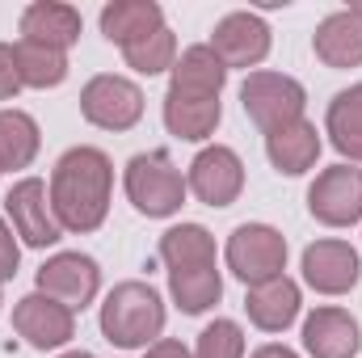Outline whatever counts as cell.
Segmentation results:
<instances>
[{
    "label": "cell",
    "mask_w": 362,
    "mask_h": 358,
    "mask_svg": "<svg viewBox=\"0 0 362 358\" xmlns=\"http://www.w3.org/2000/svg\"><path fill=\"white\" fill-rule=\"evenodd\" d=\"M219 118H223L219 97H181V93H165V127H169V135H177V139L198 144V139L215 135Z\"/></svg>",
    "instance_id": "cell-21"
},
{
    "label": "cell",
    "mask_w": 362,
    "mask_h": 358,
    "mask_svg": "<svg viewBox=\"0 0 362 358\" xmlns=\"http://www.w3.org/2000/svg\"><path fill=\"white\" fill-rule=\"evenodd\" d=\"M169 291L177 299V308L185 316H198L206 308L219 304L223 295V278L215 266H198V270H169Z\"/></svg>",
    "instance_id": "cell-25"
},
{
    "label": "cell",
    "mask_w": 362,
    "mask_h": 358,
    "mask_svg": "<svg viewBox=\"0 0 362 358\" xmlns=\"http://www.w3.org/2000/svg\"><path fill=\"white\" fill-rule=\"evenodd\" d=\"M211 51L223 68H257L270 55V25L257 13H228L211 34Z\"/></svg>",
    "instance_id": "cell-13"
},
{
    "label": "cell",
    "mask_w": 362,
    "mask_h": 358,
    "mask_svg": "<svg viewBox=\"0 0 362 358\" xmlns=\"http://www.w3.org/2000/svg\"><path fill=\"white\" fill-rule=\"evenodd\" d=\"M0 304H4V299H0Z\"/></svg>",
    "instance_id": "cell-34"
},
{
    "label": "cell",
    "mask_w": 362,
    "mask_h": 358,
    "mask_svg": "<svg viewBox=\"0 0 362 358\" xmlns=\"http://www.w3.org/2000/svg\"><path fill=\"white\" fill-rule=\"evenodd\" d=\"M13 329L34 346V350H59L76 337V312H68L59 299L34 291L25 299H17L13 308Z\"/></svg>",
    "instance_id": "cell-10"
},
{
    "label": "cell",
    "mask_w": 362,
    "mask_h": 358,
    "mask_svg": "<svg viewBox=\"0 0 362 358\" xmlns=\"http://www.w3.org/2000/svg\"><path fill=\"white\" fill-rule=\"evenodd\" d=\"M308 211L325 228H350L362 219V169L333 165L308 190Z\"/></svg>",
    "instance_id": "cell-8"
},
{
    "label": "cell",
    "mask_w": 362,
    "mask_h": 358,
    "mask_svg": "<svg viewBox=\"0 0 362 358\" xmlns=\"http://www.w3.org/2000/svg\"><path fill=\"white\" fill-rule=\"evenodd\" d=\"M325 127H329V139L341 156L362 161V85H350L329 101Z\"/></svg>",
    "instance_id": "cell-24"
},
{
    "label": "cell",
    "mask_w": 362,
    "mask_h": 358,
    "mask_svg": "<svg viewBox=\"0 0 362 358\" xmlns=\"http://www.w3.org/2000/svg\"><path fill=\"white\" fill-rule=\"evenodd\" d=\"M358 346L362 329L346 308H316L303 321V350L312 358H354Z\"/></svg>",
    "instance_id": "cell-15"
},
{
    "label": "cell",
    "mask_w": 362,
    "mask_h": 358,
    "mask_svg": "<svg viewBox=\"0 0 362 358\" xmlns=\"http://www.w3.org/2000/svg\"><path fill=\"white\" fill-rule=\"evenodd\" d=\"M81 114L101 131H131L144 118V89L127 76H93L81 89Z\"/></svg>",
    "instance_id": "cell-6"
},
{
    "label": "cell",
    "mask_w": 362,
    "mask_h": 358,
    "mask_svg": "<svg viewBox=\"0 0 362 358\" xmlns=\"http://www.w3.org/2000/svg\"><path fill=\"white\" fill-rule=\"evenodd\" d=\"M17 262H21V249H17V236L13 228L0 219V282H8L17 274Z\"/></svg>",
    "instance_id": "cell-30"
},
{
    "label": "cell",
    "mask_w": 362,
    "mask_h": 358,
    "mask_svg": "<svg viewBox=\"0 0 362 358\" xmlns=\"http://www.w3.org/2000/svg\"><path fill=\"white\" fill-rule=\"evenodd\" d=\"M4 211H8V219H13V232H17L25 245H34V249L55 245L59 232H64L59 219H55V211H51V190H47V181H38V178L17 181V185L4 194Z\"/></svg>",
    "instance_id": "cell-9"
},
{
    "label": "cell",
    "mask_w": 362,
    "mask_h": 358,
    "mask_svg": "<svg viewBox=\"0 0 362 358\" xmlns=\"http://www.w3.org/2000/svg\"><path fill=\"white\" fill-rule=\"evenodd\" d=\"M362 278V262L346 241H316L303 249V282L320 295H346Z\"/></svg>",
    "instance_id": "cell-12"
},
{
    "label": "cell",
    "mask_w": 362,
    "mask_h": 358,
    "mask_svg": "<svg viewBox=\"0 0 362 358\" xmlns=\"http://www.w3.org/2000/svg\"><path fill=\"white\" fill-rule=\"evenodd\" d=\"M21 89H25V85H21V68H17V47L0 42V101L17 97Z\"/></svg>",
    "instance_id": "cell-29"
},
{
    "label": "cell",
    "mask_w": 362,
    "mask_h": 358,
    "mask_svg": "<svg viewBox=\"0 0 362 358\" xmlns=\"http://www.w3.org/2000/svg\"><path fill=\"white\" fill-rule=\"evenodd\" d=\"M122 59H127V68H135L139 76L173 72V64H177V38H173V30L165 25V30H156V34H148V38L122 47Z\"/></svg>",
    "instance_id": "cell-27"
},
{
    "label": "cell",
    "mask_w": 362,
    "mask_h": 358,
    "mask_svg": "<svg viewBox=\"0 0 362 358\" xmlns=\"http://www.w3.org/2000/svg\"><path fill=\"white\" fill-rule=\"evenodd\" d=\"M156 30H165V8L156 0H114L101 8V34L118 47H131Z\"/></svg>",
    "instance_id": "cell-20"
},
{
    "label": "cell",
    "mask_w": 362,
    "mask_h": 358,
    "mask_svg": "<svg viewBox=\"0 0 362 358\" xmlns=\"http://www.w3.org/2000/svg\"><path fill=\"white\" fill-rule=\"evenodd\" d=\"M312 51L325 68H358L362 64V8H337L329 13L316 34H312Z\"/></svg>",
    "instance_id": "cell-14"
},
{
    "label": "cell",
    "mask_w": 362,
    "mask_h": 358,
    "mask_svg": "<svg viewBox=\"0 0 362 358\" xmlns=\"http://www.w3.org/2000/svg\"><path fill=\"white\" fill-rule=\"evenodd\" d=\"M42 148L38 122L25 110H0V173L8 169H30Z\"/></svg>",
    "instance_id": "cell-22"
},
{
    "label": "cell",
    "mask_w": 362,
    "mask_h": 358,
    "mask_svg": "<svg viewBox=\"0 0 362 358\" xmlns=\"http://www.w3.org/2000/svg\"><path fill=\"white\" fill-rule=\"evenodd\" d=\"M266 156H270L274 169L286 173V178L308 173V169L316 165V156H320V131H316V122L295 118V122L270 131V135H266Z\"/></svg>",
    "instance_id": "cell-17"
},
{
    "label": "cell",
    "mask_w": 362,
    "mask_h": 358,
    "mask_svg": "<svg viewBox=\"0 0 362 358\" xmlns=\"http://www.w3.org/2000/svg\"><path fill=\"white\" fill-rule=\"evenodd\" d=\"M223 258L245 287H262L270 278H282V270H286V236L270 224H240L228 236Z\"/></svg>",
    "instance_id": "cell-4"
},
{
    "label": "cell",
    "mask_w": 362,
    "mask_h": 358,
    "mask_svg": "<svg viewBox=\"0 0 362 358\" xmlns=\"http://www.w3.org/2000/svg\"><path fill=\"white\" fill-rule=\"evenodd\" d=\"M114 165L101 148H68L51 173V211L68 232H97L110 211Z\"/></svg>",
    "instance_id": "cell-1"
},
{
    "label": "cell",
    "mask_w": 362,
    "mask_h": 358,
    "mask_svg": "<svg viewBox=\"0 0 362 358\" xmlns=\"http://www.w3.org/2000/svg\"><path fill=\"white\" fill-rule=\"evenodd\" d=\"M59 358H93L89 350H68V354H59Z\"/></svg>",
    "instance_id": "cell-33"
},
{
    "label": "cell",
    "mask_w": 362,
    "mask_h": 358,
    "mask_svg": "<svg viewBox=\"0 0 362 358\" xmlns=\"http://www.w3.org/2000/svg\"><path fill=\"white\" fill-rule=\"evenodd\" d=\"M240 105L245 114L270 135L278 127L303 118V105H308V93L295 76H282V72H249L245 85H240Z\"/></svg>",
    "instance_id": "cell-5"
},
{
    "label": "cell",
    "mask_w": 362,
    "mask_h": 358,
    "mask_svg": "<svg viewBox=\"0 0 362 358\" xmlns=\"http://www.w3.org/2000/svg\"><path fill=\"white\" fill-rule=\"evenodd\" d=\"M160 262L169 270L215 266V236L202 224H177L160 236Z\"/></svg>",
    "instance_id": "cell-23"
},
{
    "label": "cell",
    "mask_w": 362,
    "mask_h": 358,
    "mask_svg": "<svg viewBox=\"0 0 362 358\" xmlns=\"http://www.w3.org/2000/svg\"><path fill=\"white\" fill-rule=\"evenodd\" d=\"M21 38L68 55V47L81 38V13L72 4H59V0H34L21 13Z\"/></svg>",
    "instance_id": "cell-16"
},
{
    "label": "cell",
    "mask_w": 362,
    "mask_h": 358,
    "mask_svg": "<svg viewBox=\"0 0 362 358\" xmlns=\"http://www.w3.org/2000/svg\"><path fill=\"white\" fill-rule=\"evenodd\" d=\"M122 185H127V198L135 202V211L148 215V219H169L185 202V178H181V169L173 165V156L165 148L131 156Z\"/></svg>",
    "instance_id": "cell-3"
},
{
    "label": "cell",
    "mask_w": 362,
    "mask_h": 358,
    "mask_svg": "<svg viewBox=\"0 0 362 358\" xmlns=\"http://www.w3.org/2000/svg\"><path fill=\"white\" fill-rule=\"evenodd\" d=\"M253 358H299L291 346H278V342H270V346H262V350H253Z\"/></svg>",
    "instance_id": "cell-32"
},
{
    "label": "cell",
    "mask_w": 362,
    "mask_h": 358,
    "mask_svg": "<svg viewBox=\"0 0 362 358\" xmlns=\"http://www.w3.org/2000/svg\"><path fill=\"white\" fill-rule=\"evenodd\" d=\"M148 358H194V354H189V350H185L181 342H169V337H165V342L148 346Z\"/></svg>",
    "instance_id": "cell-31"
},
{
    "label": "cell",
    "mask_w": 362,
    "mask_h": 358,
    "mask_svg": "<svg viewBox=\"0 0 362 358\" xmlns=\"http://www.w3.org/2000/svg\"><path fill=\"white\" fill-rule=\"evenodd\" d=\"M245 312H249V321L257 325V329H266V333H282L286 325H295V316H299V287L282 274V278H270V282H262V287H249V295H245Z\"/></svg>",
    "instance_id": "cell-19"
},
{
    "label": "cell",
    "mask_w": 362,
    "mask_h": 358,
    "mask_svg": "<svg viewBox=\"0 0 362 358\" xmlns=\"http://www.w3.org/2000/svg\"><path fill=\"white\" fill-rule=\"evenodd\" d=\"M17 68H21V85L30 89H55L68 81V55L51 51L42 42H17Z\"/></svg>",
    "instance_id": "cell-26"
},
{
    "label": "cell",
    "mask_w": 362,
    "mask_h": 358,
    "mask_svg": "<svg viewBox=\"0 0 362 358\" xmlns=\"http://www.w3.org/2000/svg\"><path fill=\"white\" fill-rule=\"evenodd\" d=\"M223 81H228L223 59L211 51V42H198V47H185L181 59L173 64L169 93H181V97H219Z\"/></svg>",
    "instance_id": "cell-18"
},
{
    "label": "cell",
    "mask_w": 362,
    "mask_h": 358,
    "mask_svg": "<svg viewBox=\"0 0 362 358\" xmlns=\"http://www.w3.org/2000/svg\"><path fill=\"white\" fill-rule=\"evenodd\" d=\"M185 190L206 202V207H232L245 190V165L232 148L223 144H211L202 148L194 161H189V173H185Z\"/></svg>",
    "instance_id": "cell-7"
},
{
    "label": "cell",
    "mask_w": 362,
    "mask_h": 358,
    "mask_svg": "<svg viewBox=\"0 0 362 358\" xmlns=\"http://www.w3.org/2000/svg\"><path fill=\"white\" fill-rule=\"evenodd\" d=\"M160 329H165V304H160L156 287L131 278L105 295V304H101L105 342H114L122 350H139V346H156Z\"/></svg>",
    "instance_id": "cell-2"
},
{
    "label": "cell",
    "mask_w": 362,
    "mask_h": 358,
    "mask_svg": "<svg viewBox=\"0 0 362 358\" xmlns=\"http://www.w3.org/2000/svg\"><path fill=\"white\" fill-rule=\"evenodd\" d=\"M101 287V270L89 253H55L51 262L38 266V291L59 299L68 312H81L85 304H93Z\"/></svg>",
    "instance_id": "cell-11"
},
{
    "label": "cell",
    "mask_w": 362,
    "mask_h": 358,
    "mask_svg": "<svg viewBox=\"0 0 362 358\" xmlns=\"http://www.w3.org/2000/svg\"><path fill=\"white\" fill-rule=\"evenodd\" d=\"M194 358H245V333L236 321H215L198 333Z\"/></svg>",
    "instance_id": "cell-28"
}]
</instances>
